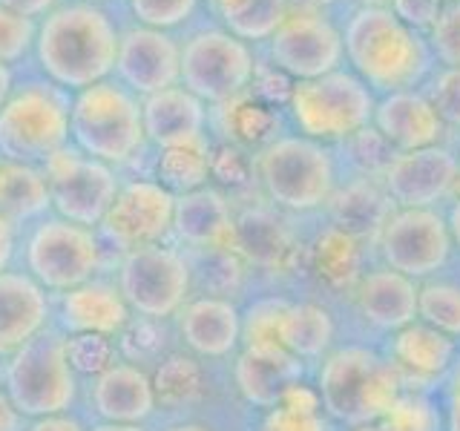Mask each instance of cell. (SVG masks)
I'll use <instances>...</instances> for the list:
<instances>
[{"instance_id":"cell-1","label":"cell","mask_w":460,"mask_h":431,"mask_svg":"<svg viewBox=\"0 0 460 431\" xmlns=\"http://www.w3.org/2000/svg\"><path fill=\"white\" fill-rule=\"evenodd\" d=\"M38 64L61 90H86L107 81L119 57V32L93 4H66L52 9L38 26Z\"/></svg>"},{"instance_id":"cell-2","label":"cell","mask_w":460,"mask_h":431,"mask_svg":"<svg viewBox=\"0 0 460 431\" xmlns=\"http://www.w3.org/2000/svg\"><path fill=\"white\" fill-rule=\"evenodd\" d=\"M400 371L377 351L349 345L325 356L320 368L323 409L349 426H366L394 409L400 400Z\"/></svg>"},{"instance_id":"cell-3","label":"cell","mask_w":460,"mask_h":431,"mask_svg":"<svg viewBox=\"0 0 460 431\" xmlns=\"http://www.w3.org/2000/svg\"><path fill=\"white\" fill-rule=\"evenodd\" d=\"M342 47L359 75L380 90L402 92L426 69L420 38L392 9H359L345 29Z\"/></svg>"},{"instance_id":"cell-4","label":"cell","mask_w":460,"mask_h":431,"mask_svg":"<svg viewBox=\"0 0 460 431\" xmlns=\"http://www.w3.org/2000/svg\"><path fill=\"white\" fill-rule=\"evenodd\" d=\"M69 133L81 153L104 164L133 158L147 138L136 92L112 81L93 84L78 92L69 107Z\"/></svg>"},{"instance_id":"cell-5","label":"cell","mask_w":460,"mask_h":431,"mask_svg":"<svg viewBox=\"0 0 460 431\" xmlns=\"http://www.w3.org/2000/svg\"><path fill=\"white\" fill-rule=\"evenodd\" d=\"M69 101L55 84H26L0 107V153L14 164H47L66 147Z\"/></svg>"},{"instance_id":"cell-6","label":"cell","mask_w":460,"mask_h":431,"mask_svg":"<svg viewBox=\"0 0 460 431\" xmlns=\"http://www.w3.org/2000/svg\"><path fill=\"white\" fill-rule=\"evenodd\" d=\"M6 394L29 417H52L69 409L75 400L69 345L47 334L23 342L6 368Z\"/></svg>"},{"instance_id":"cell-7","label":"cell","mask_w":460,"mask_h":431,"mask_svg":"<svg viewBox=\"0 0 460 431\" xmlns=\"http://www.w3.org/2000/svg\"><path fill=\"white\" fill-rule=\"evenodd\" d=\"M259 176L268 196L288 210H314L334 190L331 155L311 138H279L259 158Z\"/></svg>"},{"instance_id":"cell-8","label":"cell","mask_w":460,"mask_h":431,"mask_svg":"<svg viewBox=\"0 0 460 431\" xmlns=\"http://www.w3.org/2000/svg\"><path fill=\"white\" fill-rule=\"evenodd\" d=\"M291 110L308 138H342L366 129L374 98L359 78L334 69L323 78L299 81L291 90Z\"/></svg>"},{"instance_id":"cell-9","label":"cell","mask_w":460,"mask_h":431,"mask_svg":"<svg viewBox=\"0 0 460 431\" xmlns=\"http://www.w3.org/2000/svg\"><path fill=\"white\" fill-rule=\"evenodd\" d=\"M253 78L248 43L230 32H199L181 49V86L201 101H234Z\"/></svg>"},{"instance_id":"cell-10","label":"cell","mask_w":460,"mask_h":431,"mask_svg":"<svg viewBox=\"0 0 460 431\" xmlns=\"http://www.w3.org/2000/svg\"><path fill=\"white\" fill-rule=\"evenodd\" d=\"M43 176L49 187V201L66 222L84 227L101 224L110 205L119 196V181L110 164L86 155L81 150H58L47 164Z\"/></svg>"},{"instance_id":"cell-11","label":"cell","mask_w":460,"mask_h":431,"mask_svg":"<svg viewBox=\"0 0 460 431\" xmlns=\"http://www.w3.org/2000/svg\"><path fill=\"white\" fill-rule=\"evenodd\" d=\"M187 287H190V270L176 251L162 244L127 251L121 265V296L141 316L164 320L176 313Z\"/></svg>"},{"instance_id":"cell-12","label":"cell","mask_w":460,"mask_h":431,"mask_svg":"<svg viewBox=\"0 0 460 431\" xmlns=\"http://www.w3.org/2000/svg\"><path fill=\"white\" fill-rule=\"evenodd\" d=\"M380 248L388 268L409 279H420L446 265L452 251V230L435 210L402 207L383 224Z\"/></svg>"},{"instance_id":"cell-13","label":"cell","mask_w":460,"mask_h":431,"mask_svg":"<svg viewBox=\"0 0 460 431\" xmlns=\"http://www.w3.org/2000/svg\"><path fill=\"white\" fill-rule=\"evenodd\" d=\"M26 259L29 270L40 285L72 291L93 279L98 268V242L90 227L55 219L32 233Z\"/></svg>"},{"instance_id":"cell-14","label":"cell","mask_w":460,"mask_h":431,"mask_svg":"<svg viewBox=\"0 0 460 431\" xmlns=\"http://www.w3.org/2000/svg\"><path fill=\"white\" fill-rule=\"evenodd\" d=\"M270 57L277 69L296 81H314L334 72L342 61V38L314 9H288L270 35Z\"/></svg>"},{"instance_id":"cell-15","label":"cell","mask_w":460,"mask_h":431,"mask_svg":"<svg viewBox=\"0 0 460 431\" xmlns=\"http://www.w3.org/2000/svg\"><path fill=\"white\" fill-rule=\"evenodd\" d=\"M172 210H176V196L167 187L155 181H133L119 190L101 219V227L115 244L133 251L144 244H158L172 227Z\"/></svg>"},{"instance_id":"cell-16","label":"cell","mask_w":460,"mask_h":431,"mask_svg":"<svg viewBox=\"0 0 460 431\" xmlns=\"http://www.w3.org/2000/svg\"><path fill=\"white\" fill-rule=\"evenodd\" d=\"M115 72L127 90L138 95H155L181 81V49L167 32L136 26L119 35Z\"/></svg>"},{"instance_id":"cell-17","label":"cell","mask_w":460,"mask_h":431,"mask_svg":"<svg viewBox=\"0 0 460 431\" xmlns=\"http://www.w3.org/2000/svg\"><path fill=\"white\" fill-rule=\"evenodd\" d=\"M457 181L460 167L455 155L438 144L400 153L385 167L388 198H394L400 207H431L435 201L449 196Z\"/></svg>"},{"instance_id":"cell-18","label":"cell","mask_w":460,"mask_h":431,"mask_svg":"<svg viewBox=\"0 0 460 431\" xmlns=\"http://www.w3.org/2000/svg\"><path fill=\"white\" fill-rule=\"evenodd\" d=\"M236 385L253 406L273 409L302 385V363L279 345H251L236 359Z\"/></svg>"},{"instance_id":"cell-19","label":"cell","mask_w":460,"mask_h":431,"mask_svg":"<svg viewBox=\"0 0 460 431\" xmlns=\"http://www.w3.org/2000/svg\"><path fill=\"white\" fill-rule=\"evenodd\" d=\"M172 227H176L179 239L193 244V248H236V222L230 216V205L213 187H199V190L176 196Z\"/></svg>"},{"instance_id":"cell-20","label":"cell","mask_w":460,"mask_h":431,"mask_svg":"<svg viewBox=\"0 0 460 431\" xmlns=\"http://www.w3.org/2000/svg\"><path fill=\"white\" fill-rule=\"evenodd\" d=\"M144 133L162 147L205 138V101L196 98L184 86H167V90L147 95L141 101Z\"/></svg>"},{"instance_id":"cell-21","label":"cell","mask_w":460,"mask_h":431,"mask_svg":"<svg viewBox=\"0 0 460 431\" xmlns=\"http://www.w3.org/2000/svg\"><path fill=\"white\" fill-rule=\"evenodd\" d=\"M374 119L380 136L402 153L435 147L443 133V121L429 98L414 92H392L374 107Z\"/></svg>"},{"instance_id":"cell-22","label":"cell","mask_w":460,"mask_h":431,"mask_svg":"<svg viewBox=\"0 0 460 431\" xmlns=\"http://www.w3.org/2000/svg\"><path fill=\"white\" fill-rule=\"evenodd\" d=\"M47 322V294L23 273H0V351L21 348Z\"/></svg>"},{"instance_id":"cell-23","label":"cell","mask_w":460,"mask_h":431,"mask_svg":"<svg viewBox=\"0 0 460 431\" xmlns=\"http://www.w3.org/2000/svg\"><path fill=\"white\" fill-rule=\"evenodd\" d=\"M417 291L414 279L397 270H374L357 287V305L363 316L383 330H400L417 320Z\"/></svg>"},{"instance_id":"cell-24","label":"cell","mask_w":460,"mask_h":431,"mask_svg":"<svg viewBox=\"0 0 460 431\" xmlns=\"http://www.w3.org/2000/svg\"><path fill=\"white\" fill-rule=\"evenodd\" d=\"M95 409L110 423L136 426L155 409V388L136 365H110L95 383Z\"/></svg>"},{"instance_id":"cell-25","label":"cell","mask_w":460,"mask_h":431,"mask_svg":"<svg viewBox=\"0 0 460 431\" xmlns=\"http://www.w3.org/2000/svg\"><path fill=\"white\" fill-rule=\"evenodd\" d=\"M181 337L205 356H225L242 337V316L227 299H196L181 313Z\"/></svg>"},{"instance_id":"cell-26","label":"cell","mask_w":460,"mask_h":431,"mask_svg":"<svg viewBox=\"0 0 460 431\" xmlns=\"http://www.w3.org/2000/svg\"><path fill=\"white\" fill-rule=\"evenodd\" d=\"M64 325L84 337L115 334L127 322V302L121 291L104 282H86L72 287L64 299Z\"/></svg>"},{"instance_id":"cell-27","label":"cell","mask_w":460,"mask_h":431,"mask_svg":"<svg viewBox=\"0 0 460 431\" xmlns=\"http://www.w3.org/2000/svg\"><path fill=\"white\" fill-rule=\"evenodd\" d=\"M455 356L452 337L440 334L431 325H406L400 328L392 339V363L402 374H414V377H431L449 368Z\"/></svg>"},{"instance_id":"cell-28","label":"cell","mask_w":460,"mask_h":431,"mask_svg":"<svg viewBox=\"0 0 460 431\" xmlns=\"http://www.w3.org/2000/svg\"><path fill=\"white\" fill-rule=\"evenodd\" d=\"M334 339V322L320 305H288L279 320V345L299 359L320 356Z\"/></svg>"},{"instance_id":"cell-29","label":"cell","mask_w":460,"mask_h":431,"mask_svg":"<svg viewBox=\"0 0 460 431\" xmlns=\"http://www.w3.org/2000/svg\"><path fill=\"white\" fill-rule=\"evenodd\" d=\"M210 4L230 35L239 40H270L288 14V0H210Z\"/></svg>"},{"instance_id":"cell-30","label":"cell","mask_w":460,"mask_h":431,"mask_svg":"<svg viewBox=\"0 0 460 431\" xmlns=\"http://www.w3.org/2000/svg\"><path fill=\"white\" fill-rule=\"evenodd\" d=\"M392 216V198L374 190L371 184H351L334 198V219L337 227L349 236H363L383 230Z\"/></svg>"},{"instance_id":"cell-31","label":"cell","mask_w":460,"mask_h":431,"mask_svg":"<svg viewBox=\"0 0 460 431\" xmlns=\"http://www.w3.org/2000/svg\"><path fill=\"white\" fill-rule=\"evenodd\" d=\"M208 172H210V147L205 138L164 147L162 162H158V179H162V187H167L170 193L199 190V187H205Z\"/></svg>"},{"instance_id":"cell-32","label":"cell","mask_w":460,"mask_h":431,"mask_svg":"<svg viewBox=\"0 0 460 431\" xmlns=\"http://www.w3.org/2000/svg\"><path fill=\"white\" fill-rule=\"evenodd\" d=\"M47 205H52L47 176L29 164L6 162V190H4L0 213H4L6 219L9 216H35Z\"/></svg>"},{"instance_id":"cell-33","label":"cell","mask_w":460,"mask_h":431,"mask_svg":"<svg viewBox=\"0 0 460 431\" xmlns=\"http://www.w3.org/2000/svg\"><path fill=\"white\" fill-rule=\"evenodd\" d=\"M259 431H328V423L320 414V397L296 385L294 391L285 394L279 406L268 411Z\"/></svg>"},{"instance_id":"cell-34","label":"cell","mask_w":460,"mask_h":431,"mask_svg":"<svg viewBox=\"0 0 460 431\" xmlns=\"http://www.w3.org/2000/svg\"><path fill=\"white\" fill-rule=\"evenodd\" d=\"M417 316L446 337H460V287L429 282L417 291Z\"/></svg>"},{"instance_id":"cell-35","label":"cell","mask_w":460,"mask_h":431,"mask_svg":"<svg viewBox=\"0 0 460 431\" xmlns=\"http://www.w3.org/2000/svg\"><path fill=\"white\" fill-rule=\"evenodd\" d=\"M359 253L354 248V236L345 230H328V233L316 242V270L331 285H345L357 277Z\"/></svg>"},{"instance_id":"cell-36","label":"cell","mask_w":460,"mask_h":431,"mask_svg":"<svg viewBox=\"0 0 460 431\" xmlns=\"http://www.w3.org/2000/svg\"><path fill=\"white\" fill-rule=\"evenodd\" d=\"M38 26L32 18L14 14L0 6V66L18 64L21 57L35 47Z\"/></svg>"},{"instance_id":"cell-37","label":"cell","mask_w":460,"mask_h":431,"mask_svg":"<svg viewBox=\"0 0 460 431\" xmlns=\"http://www.w3.org/2000/svg\"><path fill=\"white\" fill-rule=\"evenodd\" d=\"M285 308H288V302L282 299L256 302L242 322V334L248 339V348L251 345H279V320Z\"/></svg>"},{"instance_id":"cell-38","label":"cell","mask_w":460,"mask_h":431,"mask_svg":"<svg viewBox=\"0 0 460 431\" xmlns=\"http://www.w3.org/2000/svg\"><path fill=\"white\" fill-rule=\"evenodd\" d=\"M129 9H133L141 26L162 29L164 32V29L179 26L190 18L196 0H129Z\"/></svg>"},{"instance_id":"cell-39","label":"cell","mask_w":460,"mask_h":431,"mask_svg":"<svg viewBox=\"0 0 460 431\" xmlns=\"http://www.w3.org/2000/svg\"><path fill=\"white\" fill-rule=\"evenodd\" d=\"M431 47L446 64L460 66V4L440 9L435 26H431Z\"/></svg>"},{"instance_id":"cell-40","label":"cell","mask_w":460,"mask_h":431,"mask_svg":"<svg viewBox=\"0 0 460 431\" xmlns=\"http://www.w3.org/2000/svg\"><path fill=\"white\" fill-rule=\"evenodd\" d=\"M429 104L435 107L440 121L460 127V66H449L435 81Z\"/></svg>"},{"instance_id":"cell-41","label":"cell","mask_w":460,"mask_h":431,"mask_svg":"<svg viewBox=\"0 0 460 431\" xmlns=\"http://www.w3.org/2000/svg\"><path fill=\"white\" fill-rule=\"evenodd\" d=\"M394 14L409 29H431L440 14V0H394Z\"/></svg>"},{"instance_id":"cell-42","label":"cell","mask_w":460,"mask_h":431,"mask_svg":"<svg viewBox=\"0 0 460 431\" xmlns=\"http://www.w3.org/2000/svg\"><path fill=\"white\" fill-rule=\"evenodd\" d=\"M239 119H244V124H236V129H239V136H244V138H256L259 133H265L268 124H270L268 112L259 110V107H242Z\"/></svg>"},{"instance_id":"cell-43","label":"cell","mask_w":460,"mask_h":431,"mask_svg":"<svg viewBox=\"0 0 460 431\" xmlns=\"http://www.w3.org/2000/svg\"><path fill=\"white\" fill-rule=\"evenodd\" d=\"M0 6L35 21L40 14H49L55 9V0H0Z\"/></svg>"},{"instance_id":"cell-44","label":"cell","mask_w":460,"mask_h":431,"mask_svg":"<svg viewBox=\"0 0 460 431\" xmlns=\"http://www.w3.org/2000/svg\"><path fill=\"white\" fill-rule=\"evenodd\" d=\"M446 426H449V431H460V365L449 388V417H446Z\"/></svg>"},{"instance_id":"cell-45","label":"cell","mask_w":460,"mask_h":431,"mask_svg":"<svg viewBox=\"0 0 460 431\" xmlns=\"http://www.w3.org/2000/svg\"><path fill=\"white\" fill-rule=\"evenodd\" d=\"M21 428V411L12 406L6 391H0V431H18Z\"/></svg>"},{"instance_id":"cell-46","label":"cell","mask_w":460,"mask_h":431,"mask_svg":"<svg viewBox=\"0 0 460 431\" xmlns=\"http://www.w3.org/2000/svg\"><path fill=\"white\" fill-rule=\"evenodd\" d=\"M29 431H84V428L75 420H69V417L52 414V417H40Z\"/></svg>"},{"instance_id":"cell-47","label":"cell","mask_w":460,"mask_h":431,"mask_svg":"<svg viewBox=\"0 0 460 431\" xmlns=\"http://www.w3.org/2000/svg\"><path fill=\"white\" fill-rule=\"evenodd\" d=\"M9 256H12V224L4 213H0V273L9 265Z\"/></svg>"},{"instance_id":"cell-48","label":"cell","mask_w":460,"mask_h":431,"mask_svg":"<svg viewBox=\"0 0 460 431\" xmlns=\"http://www.w3.org/2000/svg\"><path fill=\"white\" fill-rule=\"evenodd\" d=\"M12 95V72L9 66H0V107L6 104Z\"/></svg>"},{"instance_id":"cell-49","label":"cell","mask_w":460,"mask_h":431,"mask_svg":"<svg viewBox=\"0 0 460 431\" xmlns=\"http://www.w3.org/2000/svg\"><path fill=\"white\" fill-rule=\"evenodd\" d=\"M354 431H402L397 423H392L388 417H383V420H374V423H366V426H357Z\"/></svg>"},{"instance_id":"cell-50","label":"cell","mask_w":460,"mask_h":431,"mask_svg":"<svg viewBox=\"0 0 460 431\" xmlns=\"http://www.w3.org/2000/svg\"><path fill=\"white\" fill-rule=\"evenodd\" d=\"M449 230H452V239L460 244V198L455 201V207H452V219H449Z\"/></svg>"},{"instance_id":"cell-51","label":"cell","mask_w":460,"mask_h":431,"mask_svg":"<svg viewBox=\"0 0 460 431\" xmlns=\"http://www.w3.org/2000/svg\"><path fill=\"white\" fill-rule=\"evenodd\" d=\"M95 431H141V428L129 423H107V426H98Z\"/></svg>"},{"instance_id":"cell-52","label":"cell","mask_w":460,"mask_h":431,"mask_svg":"<svg viewBox=\"0 0 460 431\" xmlns=\"http://www.w3.org/2000/svg\"><path fill=\"white\" fill-rule=\"evenodd\" d=\"M299 9H316V6H325V4H334V0H294Z\"/></svg>"},{"instance_id":"cell-53","label":"cell","mask_w":460,"mask_h":431,"mask_svg":"<svg viewBox=\"0 0 460 431\" xmlns=\"http://www.w3.org/2000/svg\"><path fill=\"white\" fill-rule=\"evenodd\" d=\"M4 190H6V158L0 162V205H4Z\"/></svg>"},{"instance_id":"cell-54","label":"cell","mask_w":460,"mask_h":431,"mask_svg":"<svg viewBox=\"0 0 460 431\" xmlns=\"http://www.w3.org/2000/svg\"><path fill=\"white\" fill-rule=\"evenodd\" d=\"M366 9H385V4H394V0H359Z\"/></svg>"},{"instance_id":"cell-55","label":"cell","mask_w":460,"mask_h":431,"mask_svg":"<svg viewBox=\"0 0 460 431\" xmlns=\"http://www.w3.org/2000/svg\"><path fill=\"white\" fill-rule=\"evenodd\" d=\"M167 431H210V428L196 426V423H184V426H172V428H167Z\"/></svg>"},{"instance_id":"cell-56","label":"cell","mask_w":460,"mask_h":431,"mask_svg":"<svg viewBox=\"0 0 460 431\" xmlns=\"http://www.w3.org/2000/svg\"><path fill=\"white\" fill-rule=\"evenodd\" d=\"M81 4H95V0H81Z\"/></svg>"},{"instance_id":"cell-57","label":"cell","mask_w":460,"mask_h":431,"mask_svg":"<svg viewBox=\"0 0 460 431\" xmlns=\"http://www.w3.org/2000/svg\"><path fill=\"white\" fill-rule=\"evenodd\" d=\"M446 4H460V0H446Z\"/></svg>"}]
</instances>
